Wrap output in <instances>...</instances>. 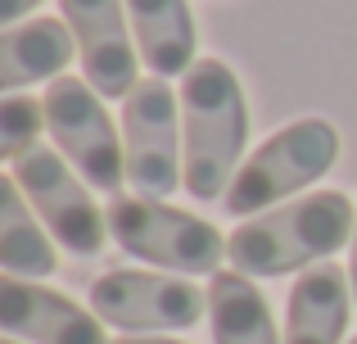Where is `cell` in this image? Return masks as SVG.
Returning <instances> with one entry per match:
<instances>
[{"instance_id": "obj_8", "label": "cell", "mask_w": 357, "mask_h": 344, "mask_svg": "<svg viewBox=\"0 0 357 344\" xmlns=\"http://www.w3.org/2000/svg\"><path fill=\"white\" fill-rule=\"evenodd\" d=\"M208 308V294L185 276H154L136 267H118L91 281V313L122 336H163L190 331Z\"/></svg>"}, {"instance_id": "obj_18", "label": "cell", "mask_w": 357, "mask_h": 344, "mask_svg": "<svg viewBox=\"0 0 357 344\" xmlns=\"http://www.w3.org/2000/svg\"><path fill=\"white\" fill-rule=\"evenodd\" d=\"M349 281H353V299H357V222H353V240H349Z\"/></svg>"}, {"instance_id": "obj_7", "label": "cell", "mask_w": 357, "mask_h": 344, "mask_svg": "<svg viewBox=\"0 0 357 344\" xmlns=\"http://www.w3.org/2000/svg\"><path fill=\"white\" fill-rule=\"evenodd\" d=\"M122 145H127V181L136 195L167 200L185 186V145H181V96L167 77H145L122 105Z\"/></svg>"}, {"instance_id": "obj_10", "label": "cell", "mask_w": 357, "mask_h": 344, "mask_svg": "<svg viewBox=\"0 0 357 344\" xmlns=\"http://www.w3.org/2000/svg\"><path fill=\"white\" fill-rule=\"evenodd\" d=\"M0 331L27 344H109L105 322L68 294L32 285L23 276L0 281Z\"/></svg>"}, {"instance_id": "obj_16", "label": "cell", "mask_w": 357, "mask_h": 344, "mask_svg": "<svg viewBox=\"0 0 357 344\" xmlns=\"http://www.w3.org/2000/svg\"><path fill=\"white\" fill-rule=\"evenodd\" d=\"M41 127H45V109L27 96H5L0 105V159L14 163L18 154H27L32 145H41Z\"/></svg>"}, {"instance_id": "obj_15", "label": "cell", "mask_w": 357, "mask_h": 344, "mask_svg": "<svg viewBox=\"0 0 357 344\" xmlns=\"http://www.w3.org/2000/svg\"><path fill=\"white\" fill-rule=\"evenodd\" d=\"M0 267L5 276H50L59 267L45 222L32 213L27 195L5 172L0 181Z\"/></svg>"}, {"instance_id": "obj_21", "label": "cell", "mask_w": 357, "mask_h": 344, "mask_svg": "<svg viewBox=\"0 0 357 344\" xmlns=\"http://www.w3.org/2000/svg\"><path fill=\"white\" fill-rule=\"evenodd\" d=\"M349 344H357V336H353V340H349Z\"/></svg>"}, {"instance_id": "obj_5", "label": "cell", "mask_w": 357, "mask_h": 344, "mask_svg": "<svg viewBox=\"0 0 357 344\" xmlns=\"http://www.w3.org/2000/svg\"><path fill=\"white\" fill-rule=\"evenodd\" d=\"M41 109L54 150L96 190L114 195L127 181V145H122L114 118L105 109V96L86 77H54L41 96Z\"/></svg>"}, {"instance_id": "obj_11", "label": "cell", "mask_w": 357, "mask_h": 344, "mask_svg": "<svg viewBox=\"0 0 357 344\" xmlns=\"http://www.w3.org/2000/svg\"><path fill=\"white\" fill-rule=\"evenodd\" d=\"M353 281L344 267L317 263L294 281L285 304V344H340L349 331Z\"/></svg>"}, {"instance_id": "obj_20", "label": "cell", "mask_w": 357, "mask_h": 344, "mask_svg": "<svg viewBox=\"0 0 357 344\" xmlns=\"http://www.w3.org/2000/svg\"><path fill=\"white\" fill-rule=\"evenodd\" d=\"M0 344H23V340H9V336H5V340H0Z\"/></svg>"}, {"instance_id": "obj_6", "label": "cell", "mask_w": 357, "mask_h": 344, "mask_svg": "<svg viewBox=\"0 0 357 344\" xmlns=\"http://www.w3.org/2000/svg\"><path fill=\"white\" fill-rule=\"evenodd\" d=\"M9 177L18 181V190L27 195L32 213L45 222L54 240L73 254L91 258L105 249V236H109V218L105 209L96 204V195L77 181V168L63 159L54 145H32L27 154H18L9 163Z\"/></svg>"}, {"instance_id": "obj_1", "label": "cell", "mask_w": 357, "mask_h": 344, "mask_svg": "<svg viewBox=\"0 0 357 344\" xmlns=\"http://www.w3.org/2000/svg\"><path fill=\"white\" fill-rule=\"evenodd\" d=\"M181 145H185V195L199 204L231 190L244 145H249V105L227 59H195L181 77Z\"/></svg>"}, {"instance_id": "obj_9", "label": "cell", "mask_w": 357, "mask_h": 344, "mask_svg": "<svg viewBox=\"0 0 357 344\" xmlns=\"http://www.w3.org/2000/svg\"><path fill=\"white\" fill-rule=\"evenodd\" d=\"M63 23L77 36L82 73L105 100H127L136 91V36H131L127 0H59Z\"/></svg>"}, {"instance_id": "obj_12", "label": "cell", "mask_w": 357, "mask_h": 344, "mask_svg": "<svg viewBox=\"0 0 357 344\" xmlns=\"http://www.w3.org/2000/svg\"><path fill=\"white\" fill-rule=\"evenodd\" d=\"M73 27L63 18H23V23L5 27L0 32V91L14 96V91L32 87V82H54L63 77L73 59Z\"/></svg>"}, {"instance_id": "obj_14", "label": "cell", "mask_w": 357, "mask_h": 344, "mask_svg": "<svg viewBox=\"0 0 357 344\" xmlns=\"http://www.w3.org/2000/svg\"><path fill=\"white\" fill-rule=\"evenodd\" d=\"M208 327L213 344H280L267 294L236 267H222L208 281Z\"/></svg>"}, {"instance_id": "obj_4", "label": "cell", "mask_w": 357, "mask_h": 344, "mask_svg": "<svg viewBox=\"0 0 357 344\" xmlns=\"http://www.w3.org/2000/svg\"><path fill=\"white\" fill-rule=\"evenodd\" d=\"M109 236L131 258L167 267L176 276H213L227 258V236L213 222L149 195H118L109 204Z\"/></svg>"}, {"instance_id": "obj_13", "label": "cell", "mask_w": 357, "mask_h": 344, "mask_svg": "<svg viewBox=\"0 0 357 344\" xmlns=\"http://www.w3.org/2000/svg\"><path fill=\"white\" fill-rule=\"evenodd\" d=\"M131 36L154 77H185L195 68V14L185 0H127Z\"/></svg>"}, {"instance_id": "obj_3", "label": "cell", "mask_w": 357, "mask_h": 344, "mask_svg": "<svg viewBox=\"0 0 357 344\" xmlns=\"http://www.w3.org/2000/svg\"><path fill=\"white\" fill-rule=\"evenodd\" d=\"M340 163V132L326 118H298L285 123L240 163L231 190L222 195L231 218H258L267 209L289 204V195L307 190Z\"/></svg>"}, {"instance_id": "obj_2", "label": "cell", "mask_w": 357, "mask_h": 344, "mask_svg": "<svg viewBox=\"0 0 357 344\" xmlns=\"http://www.w3.org/2000/svg\"><path fill=\"white\" fill-rule=\"evenodd\" d=\"M357 204L344 190H312L258 218H244L227 236V258L244 276H289L331 263L353 240Z\"/></svg>"}, {"instance_id": "obj_17", "label": "cell", "mask_w": 357, "mask_h": 344, "mask_svg": "<svg viewBox=\"0 0 357 344\" xmlns=\"http://www.w3.org/2000/svg\"><path fill=\"white\" fill-rule=\"evenodd\" d=\"M41 5V0H0V23L5 27H14V23H23L32 9Z\"/></svg>"}, {"instance_id": "obj_19", "label": "cell", "mask_w": 357, "mask_h": 344, "mask_svg": "<svg viewBox=\"0 0 357 344\" xmlns=\"http://www.w3.org/2000/svg\"><path fill=\"white\" fill-rule=\"evenodd\" d=\"M114 344H181V340H167V336H122Z\"/></svg>"}]
</instances>
